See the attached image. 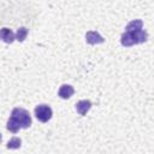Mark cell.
<instances>
[{
	"label": "cell",
	"mask_w": 154,
	"mask_h": 154,
	"mask_svg": "<svg viewBox=\"0 0 154 154\" xmlns=\"http://www.w3.org/2000/svg\"><path fill=\"white\" fill-rule=\"evenodd\" d=\"M147 38H148V34L144 30L125 31L120 37V42L123 46L130 47V46H134L137 43H142V42L147 41Z\"/></svg>",
	"instance_id": "6da1fadb"
},
{
	"label": "cell",
	"mask_w": 154,
	"mask_h": 154,
	"mask_svg": "<svg viewBox=\"0 0 154 154\" xmlns=\"http://www.w3.org/2000/svg\"><path fill=\"white\" fill-rule=\"evenodd\" d=\"M12 118H14L22 126V129H26L31 125V117L29 114V112L24 108H19V107H16L13 108L12 111V114H11Z\"/></svg>",
	"instance_id": "7a4b0ae2"
},
{
	"label": "cell",
	"mask_w": 154,
	"mask_h": 154,
	"mask_svg": "<svg viewBox=\"0 0 154 154\" xmlns=\"http://www.w3.org/2000/svg\"><path fill=\"white\" fill-rule=\"evenodd\" d=\"M34 112H35L36 118H37L40 122H42V123L48 122V120L52 118V114H53L52 108H51L48 105H45V103L37 105V106L35 107V111H34Z\"/></svg>",
	"instance_id": "3957f363"
},
{
	"label": "cell",
	"mask_w": 154,
	"mask_h": 154,
	"mask_svg": "<svg viewBox=\"0 0 154 154\" xmlns=\"http://www.w3.org/2000/svg\"><path fill=\"white\" fill-rule=\"evenodd\" d=\"M85 41L89 43V45H99V43H102L105 40L103 37L95 30H90L85 34Z\"/></svg>",
	"instance_id": "277c9868"
},
{
	"label": "cell",
	"mask_w": 154,
	"mask_h": 154,
	"mask_svg": "<svg viewBox=\"0 0 154 154\" xmlns=\"http://www.w3.org/2000/svg\"><path fill=\"white\" fill-rule=\"evenodd\" d=\"M90 108H91V102L89 100H81L76 103V111L81 116H85Z\"/></svg>",
	"instance_id": "5b68a950"
},
{
	"label": "cell",
	"mask_w": 154,
	"mask_h": 154,
	"mask_svg": "<svg viewBox=\"0 0 154 154\" xmlns=\"http://www.w3.org/2000/svg\"><path fill=\"white\" fill-rule=\"evenodd\" d=\"M73 93H75V89H73V87L70 85V84H63V85L59 88V91H58V94H59V96H60L61 99H69V97L72 96Z\"/></svg>",
	"instance_id": "8992f818"
},
{
	"label": "cell",
	"mask_w": 154,
	"mask_h": 154,
	"mask_svg": "<svg viewBox=\"0 0 154 154\" xmlns=\"http://www.w3.org/2000/svg\"><path fill=\"white\" fill-rule=\"evenodd\" d=\"M1 38L4 42L6 43H12L16 38V36L13 35L12 30L11 29H7V28H2L1 29Z\"/></svg>",
	"instance_id": "52a82bcc"
},
{
	"label": "cell",
	"mask_w": 154,
	"mask_h": 154,
	"mask_svg": "<svg viewBox=\"0 0 154 154\" xmlns=\"http://www.w3.org/2000/svg\"><path fill=\"white\" fill-rule=\"evenodd\" d=\"M142 26H143V22L141 19H134L131 20L126 28H125V31H136V30H142Z\"/></svg>",
	"instance_id": "ba28073f"
},
{
	"label": "cell",
	"mask_w": 154,
	"mask_h": 154,
	"mask_svg": "<svg viewBox=\"0 0 154 154\" xmlns=\"http://www.w3.org/2000/svg\"><path fill=\"white\" fill-rule=\"evenodd\" d=\"M19 129H22L20 124H19L14 118L11 117V118L8 119V122H7V130L11 131V132H13V134H16V132L19 131Z\"/></svg>",
	"instance_id": "9c48e42d"
},
{
	"label": "cell",
	"mask_w": 154,
	"mask_h": 154,
	"mask_svg": "<svg viewBox=\"0 0 154 154\" xmlns=\"http://www.w3.org/2000/svg\"><path fill=\"white\" fill-rule=\"evenodd\" d=\"M26 35H28V29L26 28H19L17 30V34H16V40H18L19 42H23L25 38H26Z\"/></svg>",
	"instance_id": "30bf717a"
},
{
	"label": "cell",
	"mask_w": 154,
	"mask_h": 154,
	"mask_svg": "<svg viewBox=\"0 0 154 154\" xmlns=\"http://www.w3.org/2000/svg\"><path fill=\"white\" fill-rule=\"evenodd\" d=\"M20 144H22L20 138H18V137H12V138L7 142V148H10V149H17V148L20 147Z\"/></svg>",
	"instance_id": "8fae6325"
}]
</instances>
